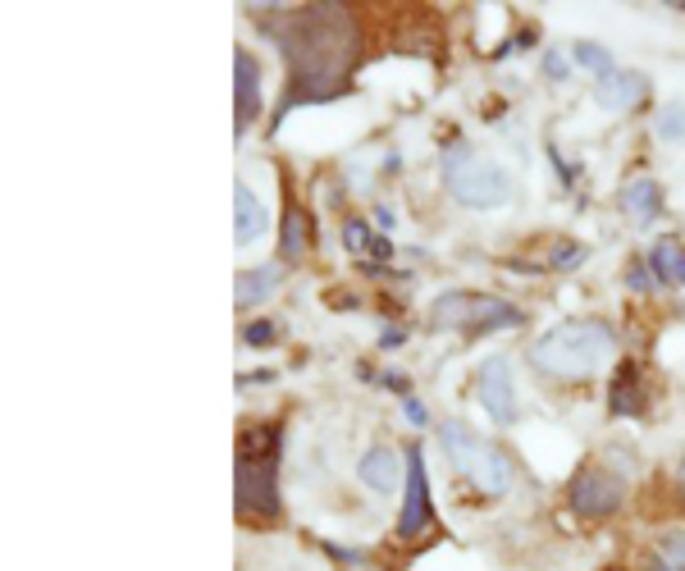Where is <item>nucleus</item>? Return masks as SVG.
I'll return each instance as SVG.
<instances>
[{"label":"nucleus","mask_w":685,"mask_h":571,"mask_svg":"<svg viewBox=\"0 0 685 571\" xmlns=\"http://www.w3.org/2000/svg\"><path fill=\"white\" fill-rule=\"evenodd\" d=\"M233 87H238V128H248L261 115V64L252 51L233 55Z\"/></svg>","instance_id":"12"},{"label":"nucleus","mask_w":685,"mask_h":571,"mask_svg":"<svg viewBox=\"0 0 685 571\" xmlns=\"http://www.w3.org/2000/svg\"><path fill=\"white\" fill-rule=\"evenodd\" d=\"M608 403H612L617 416H635L639 407H645V393H639V384H635V361H622V370H617V380H612Z\"/></svg>","instance_id":"17"},{"label":"nucleus","mask_w":685,"mask_h":571,"mask_svg":"<svg viewBox=\"0 0 685 571\" xmlns=\"http://www.w3.org/2000/svg\"><path fill=\"white\" fill-rule=\"evenodd\" d=\"M649 275H654L649 266H631V279H626V283H631L635 293H649V289H654V279H649Z\"/></svg>","instance_id":"24"},{"label":"nucleus","mask_w":685,"mask_h":571,"mask_svg":"<svg viewBox=\"0 0 685 571\" xmlns=\"http://www.w3.org/2000/svg\"><path fill=\"white\" fill-rule=\"evenodd\" d=\"M649 270L662 279V283H685V248L676 238H662L649 252Z\"/></svg>","instance_id":"16"},{"label":"nucleus","mask_w":685,"mask_h":571,"mask_svg":"<svg viewBox=\"0 0 685 571\" xmlns=\"http://www.w3.org/2000/svg\"><path fill=\"white\" fill-rule=\"evenodd\" d=\"M448 192L457 196L461 206H471V211H498V206H507L517 196V179H512V169H507V165L471 156L461 165H448Z\"/></svg>","instance_id":"6"},{"label":"nucleus","mask_w":685,"mask_h":571,"mask_svg":"<svg viewBox=\"0 0 685 571\" xmlns=\"http://www.w3.org/2000/svg\"><path fill=\"white\" fill-rule=\"evenodd\" d=\"M297 571H302V567H297Z\"/></svg>","instance_id":"31"},{"label":"nucleus","mask_w":685,"mask_h":571,"mask_svg":"<svg viewBox=\"0 0 685 571\" xmlns=\"http://www.w3.org/2000/svg\"><path fill=\"white\" fill-rule=\"evenodd\" d=\"M612 347H617L612 325L594 320V316H576V320L554 325L530 347V366L554 380H589L612 357Z\"/></svg>","instance_id":"2"},{"label":"nucleus","mask_w":685,"mask_h":571,"mask_svg":"<svg viewBox=\"0 0 685 571\" xmlns=\"http://www.w3.org/2000/svg\"><path fill=\"white\" fill-rule=\"evenodd\" d=\"M571 55H576L581 69L599 74V78H608V74L617 69V64H612V51H608V47H599V41H576V47H571Z\"/></svg>","instance_id":"22"},{"label":"nucleus","mask_w":685,"mask_h":571,"mask_svg":"<svg viewBox=\"0 0 685 571\" xmlns=\"http://www.w3.org/2000/svg\"><path fill=\"white\" fill-rule=\"evenodd\" d=\"M581 256H585V248H576V243H571V248H558V252H554V266H558V270H562V266H576Z\"/></svg>","instance_id":"25"},{"label":"nucleus","mask_w":685,"mask_h":571,"mask_svg":"<svg viewBox=\"0 0 685 571\" xmlns=\"http://www.w3.org/2000/svg\"><path fill=\"white\" fill-rule=\"evenodd\" d=\"M279 289V270L275 266H261V270H248L238 275V306H256Z\"/></svg>","instance_id":"18"},{"label":"nucleus","mask_w":685,"mask_h":571,"mask_svg":"<svg viewBox=\"0 0 685 571\" xmlns=\"http://www.w3.org/2000/svg\"><path fill=\"white\" fill-rule=\"evenodd\" d=\"M439 444H444L453 471L475 485L484 498H503L512 490V467H507L503 448H494L490 439H480L467 421H444L439 426Z\"/></svg>","instance_id":"4"},{"label":"nucleus","mask_w":685,"mask_h":571,"mask_svg":"<svg viewBox=\"0 0 685 571\" xmlns=\"http://www.w3.org/2000/svg\"><path fill=\"white\" fill-rule=\"evenodd\" d=\"M622 215L631 219V225H654V219L662 215V188H658V179H649V174L631 179L622 188Z\"/></svg>","instance_id":"14"},{"label":"nucleus","mask_w":685,"mask_h":571,"mask_svg":"<svg viewBox=\"0 0 685 571\" xmlns=\"http://www.w3.org/2000/svg\"><path fill=\"white\" fill-rule=\"evenodd\" d=\"M681 498H685V490H681Z\"/></svg>","instance_id":"30"},{"label":"nucleus","mask_w":685,"mask_h":571,"mask_svg":"<svg viewBox=\"0 0 685 571\" xmlns=\"http://www.w3.org/2000/svg\"><path fill=\"white\" fill-rule=\"evenodd\" d=\"M645 571H685V535L681 531L662 535L658 548L645 558Z\"/></svg>","instance_id":"19"},{"label":"nucleus","mask_w":685,"mask_h":571,"mask_svg":"<svg viewBox=\"0 0 685 571\" xmlns=\"http://www.w3.org/2000/svg\"><path fill=\"white\" fill-rule=\"evenodd\" d=\"M306 248H312V215L289 206L283 211V233H279V256L283 261H297Z\"/></svg>","instance_id":"15"},{"label":"nucleus","mask_w":685,"mask_h":571,"mask_svg":"<svg viewBox=\"0 0 685 571\" xmlns=\"http://www.w3.org/2000/svg\"><path fill=\"white\" fill-rule=\"evenodd\" d=\"M681 316H685V302H681Z\"/></svg>","instance_id":"29"},{"label":"nucleus","mask_w":685,"mask_h":571,"mask_svg":"<svg viewBox=\"0 0 685 571\" xmlns=\"http://www.w3.org/2000/svg\"><path fill=\"white\" fill-rule=\"evenodd\" d=\"M434 525V498H430V475L421 462V448L407 453V490H403V517H397V540H421Z\"/></svg>","instance_id":"8"},{"label":"nucleus","mask_w":685,"mask_h":571,"mask_svg":"<svg viewBox=\"0 0 685 571\" xmlns=\"http://www.w3.org/2000/svg\"><path fill=\"white\" fill-rule=\"evenodd\" d=\"M544 69H548V74H554V78H562V74H567V64H562L558 55H548V60H544Z\"/></svg>","instance_id":"27"},{"label":"nucleus","mask_w":685,"mask_h":571,"mask_svg":"<svg viewBox=\"0 0 685 571\" xmlns=\"http://www.w3.org/2000/svg\"><path fill=\"white\" fill-rule=\"evenodd\" d=\"M242 339H248L252 347H261V343H270V339H275V325H270V320H256V325L242 329Z\"/></svg>","instance_id":"23"},{"label":"nucleus","mask_w":685,"mask_h":571,"mask_svg":"<svg viewBox=\"0 0 685 571\" xmlns=\"http://www.w3.org/2000/svg\"><path fill=\"white\" fill-rule=\"evenodd\" d=\"M407 416H411V426H430L426 403H416V398H407Z\"/></svg>","instance_id":"26"},{"label":"nucleus","mask_w":685,"mask_h":571,"mask_svg":"<svg viewBox=\"0 0 685 571\" xmlns=\"http://www.w3.org/2000/svg\"><path fill=\"white\" fill-rule=\"evenodd\" d=\"M279 47L289 60L293 97H329L347 78L357 55V28L339 5H312L279 28Z\"/></svg>","instance_id":"1"},{"label":"nucleus","mask_w":685,"mask_h":571,"mask_svg":"<svg viewBox=\"0 0 685 571\" xmlns=\"http://www.w3.org/2000/svg\"><path fill=\"white\" fill-rule=\"evenodd\" d=\"M279 426H248L238 434V467H233V490H238V512L270 521L279 517Z\"/></svg>","instance_id":"3"},{"label":"nucleus","mask_w":685,"mask_h":571,"mask_svg":"<svg viewBox=\"0 0 685 571\" xmlns=\"http://www.w3.org/2000/svg\"><path fill=\"white\" fill-rule=\"evenodd\" d=\"M265 229H270V215H265V206L256 202V192L248 183H238L233 188V238H238V248H252Z\"/></svg>","instance_id":"13"},{"label":"nucleus","mask_w":685,"mask_h":571,"mask_svg":"<svg viewBox=\"0 0 685 571\" xmlns=\"http://www.w3.org/2000/svg\"><path fill=\"white\" fill-rule=\"evenodd\" d=\"M357 475L375 494H397V490H407V457H397L389 444H375L357 462Z\"/></svg>","instance_id":"10"},{"label":"nucleus","mask_w":685,"mask_h":571,"mask_svg":"<svg viewBox=\"0 0 685 571\" xmlns=\"http://www.w3.org/2000/svg\"><path fill=\"white\" fill-rule=\"evenodd\" d=\"M343 243H347V252H375V256H389L393 252V243H389V238H375L366 225H361V219H347V225H343Z\"/></svg>","instance_id":"21"},{"label":"nucleus","mask_w":685,"mask_h":571,"mask_svg":"<svg viewBox=\"0 0 685 571\" xmlns=\"http://www.w3.org/2000/svg\"><path fill=\"white\" fill-rule=\"evenodd\" d=\"M475 393H480V407L494 416L498 426H517L521 403H517V384H512V370H507L503 357H490L475 376Z\"/></svg>","instance_id":"9"},{"label":"nucleus","mask_w":685,"mask_h":571,"mask_svg":"<svg viewBox=\"0 0 685 571\" xmlns=\"http://www.w3.org/2000/svg\"><path fill=\"white\" fill-rule=\"evenodd\" d=\"M649 92V78L639 69H612L608 78H599V87H594V101H599L608 115H622V110L639 105Z\"/></svg>","instance_id":"11"},{"label":"nucleus","mask_w":685,"mask_h":571,"mask_svg":"<svg viewBox=\"0 0 685 571\" xmlns=\"http://www.w3.org/2000/svg\"><path fill=\"white\" fill-rule=\"evenodd\" d=\"M571 512L585 517V521H604L612 512H622L626 503V480L608 471V467H585L576 480H571Z\"/></svg>","instance_id":"7"},{"label":"nucleus","mask_w":685,"mask_h":571,"mask_svg":"<svg viewBox=\"0 0 685 571\" xmlns=\"http://www.w3.org/2000/svg\"><path fill=\"white\" fill-rule=\"evenodd\" d=\"M525 316L517 312L512 302L490 297V293H471V289H457L434 297L430 306V325L434 329H457V334H490V329H517Z\"/></svg>","instance_id":"5"},{"label":"nucleus","mask_w":685,"mask_h":571,"mask_svg":"<svg viewBox=\"0 0 685 571\" xmlns=\"http://www.w3.org/2000/svg\"><path fill=\"white\" fill-rule=\"evenodd\" d=\"M384 384H389L393 393H407V380H403V376H384Z\"/></svg>","instance_id":"28"},{"label":"nucleus","mask_w":685,"mask_h":571,"mask_svg":"<svg viewBox=\"0 0 685 571\" xmlns=\"http://www.w3.org/2000/svg\"><path fill=\"white\" fill-rule=\"evenodd\" d=\"M654 134H658V142H668V147H681V142H685V101H668V105L658 110Z\"/></svg>","instance_id":"20"}]
</instances>
